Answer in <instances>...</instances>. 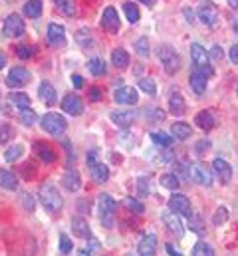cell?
Wrapping results in <instances>:
<instances>
[{
  "instance_id": "cell-1",
  "label": "cell",
  "mask_w": 238,
  "mask_h": 256,
  "mask_svg": "<svg viewBox=\"0 0 238 256\" xmlns=\"http://www.w3.org/2000/svg\"><path fill=\"white\" fill-rule=\"evenodd\" d=\"M40 202L52 213H58L64 207V199H62V195L58 193V189L52 183H44L40 187Z\"/></svg>"
},
{
  "instance_id": "cell-2",
  "label": "cell",
  "mask_w": 238,
  "mask_h": 256,
  "mask_svg": "<svg viewBox=\"0 0 238 256\" xmlns=\"http://www.w3.org/2000/svg\"><path fill=\"white\" fill-rule=\"evenodd\" d=\"M98 207H100V219L106 228H111L115 223V211H117V202L109 195H100L98 199Z\"/></svg>"
},
{
  "instance_id": "cell-3",
  "label": "cell",
  "mask_w": 238,
  "mask_h": 256,
  "mask_svg": "<svg viewBox=\"0 0 238 256\" xmlns=\"http://www.w3.org/2000/svg\"><path fill=\"white\" fill-rule=\"evenodd\" d=\"M40 125L46 133H50V135H62L68 127L66 119L60 115V114H46L42 119H40Z\"/></svg>"
},
{
  "instance_id": "cell-4",
  "label": "cell",
  "mask_w": 238,
  "mask_h": 256,
  "mask_svg": "<svg viewBox=\"0 0 238 256\" xmlns=\"http://www.w3.org/2000/svg\"><path fill=\"white\" fill-rule=\"evenodd\" d=\"M159 60L165 68L167 74H177L181 68V56L175 52L171 46H161L159 48Z\"/></svg>"
},
{
  "instance_id": "cell-5",
  "label": "cell",
  "mask_w": 238,
  "mask_h": 256,
  "mask_svg": "<svg viewBox=\"0 0 238 256\" xmlns=\"http://www.w3.org/2000/svg\"><path fill=\"white\" fill-rule=\"evenodd\" d=\"M197 14H199V20L203 24H207V26H214L218 22V10H216V6L211 2V0H203Z\"/></svg>"
},
{
  "instance_id": "cell-6",
  "label": "cell",
  "mask_w": 238,
  "mask_h": 256,
  "mask_svg": "<svg viewBox=\"0 0 238 256\" xmlns=\"http://www.w3.org/2000/svg\"><path fill=\"white\" fill-rule=\"evenodd\" d=\"M46 38H48V44H50L52 48H62V46H66V30H64V26L52 22L50 26H48Z\"/></svg>"
},
{
  "instance_id": "cell-7",
  "label": "cell",
  "mask_w": 238,
  "mask_h": 256,
  "mask_svg": "<svg viewBox=\"0 0 238 256\" xmlns=\"http://www.w3.org/2000/svg\"><path fill=\"white\" fill-rule=\"evenodd\" d=\"M102 28L107 30L109 34H117V32H119V28H121V24H119V14H117V10H115L113 6H107V8L104 10V14H102Z\"/></svg>"
},
{
  "instance_id": "cell-8",
  "label": "cell",
  "mask_w": 238,
  "mask_h": 256,
  "mask_svg": "<svg viewBox=\"0 0 238 256\" xmlns=\"http://www.w3.org/2000/svg\"><path fill=\"white\" fill-rule=\"evenodd\" d=\"M26 32V28H24V20H22V16H18V14H10V16H6V20H4V34L6 36H10V38H18V36H22Z\"/></svg>"
},
{
  "instance_id": "cell-9",
  "label": "cell",
  "mask_w": 238,
  "mask_h": 256,
  "mask_svg": "<svg viewBox=\"0 0 238 256\" xmlns=\"http://www.w3.org/2000/svg\"><path fill=\"white\" fill-rule=\"evenodd\" d=\"M169 207L179 217H190V211H193L190 209V200L185 195H173L169 200Z\"/></svg>"
},
{
  "instance_id": "cell-10",
  "label": "cell",
  "mask_w": 238,
  "mask_h": 256,
  "mask_svg": "<svg viewBox=\"0 0 238 256\" xmlns=\"http://www.w3.org/2000/svg\"><path fill=\"white\" fill-rule=\"evenodd\" d=\"M30 72L24 70V68H12L8 72V78H6V85L8 87H24L28 82H30Z\"/></svg>"
},
{
  "instance_id": "cell-11",
  "label": "cell",
  "mask_w": 238,
  "mask_h": 256,
  "mask_svg": "<svg viewBox=\"0 0 238 256\" xmlns=\"http://www.w3.org/2000/svg\"><path fill=\"white\" fill-rule=\"evenodd\" d=\"M113 99L121 106H135L139 101V93L135 87H119L113 95Z\"/></svg>"
},
{
  "instance_id": "cell-12",
  "label": "cell",
  "mask_w": 238,
  "mask_h": 256,
  "mask_svg": "<svg viewBox=\"0 0 238 256\" xmlns=\"http://www.w3.org/2000/svg\"><path fill=\"white\" fill-rule=\"evenodd\" d=\"M155 250H157V236L153 232L143 234V238L137 244V252L141 256H151V254H155Z\"/></svg>"
},
{
  "instance_id": "cell-13",
  "label": "cell",
  "mask_w": 238,
  "mask_h": 256,
  "mask_svg": "<svg viewBox=\"0 0 238 256\" xmlns=\"http://www.w3.org/2000/svg\"><path fill=\"white\" fill-rule=\"evenodd\" d=\"M62 110H64L66 114H70V115H79V114L83 112V104H81V99H79L78 95L70 93V95H66L64 101H62Z\"/></svg>"
},
{
  "instance_id": "cell-14",
  "label": "cell",
  "mask_w": 238,
  "mask_h": 256,
  "mask_svg": "<svg viewBox=\"0 0 238 256\" xmlns=\"http://www.w3.org/2000/svg\"><path fill=\"white\" fill-rule=\"evenodd\" d=\"M207 80H209V78H207V76H205L199 68H195L193 72H190V78H188L190 87H193V91H195V93H199V95L207 91Z\"/></svg>"
},
{
  "instance_id": "cell-15",
  "label": "cell",
  "mask_w": 238,
  "mask_h": 256,
  "mask_svg": "<svg viewBox=\"0 0 238 256\" xmlns=\"http://www.w3.org/2000/svg\"><path fill=\"white\" fill-rule=\"evenodd\" d=\"M72 232H74L78 238H85V240H89V238H91L89 225H87V221H85V219H81V217L72 219Z\"/></svg>"
},
{
  "instance_id": "cell-16",
  "label": "cell",
  "mask_w": 238,
  "mask_h": 256,
  "mask_svg": "<svg viewBox=\"0 0 238 256\" xmlns=\"http://www.w3.org/2000/svg\"><path fill=\"white\" fill-rule=\"evenodd\" d=\"M34 149H36V155H38L44 163H54V161H56V153H54V149L48 145L46 141H38Z\"/></svg>"
},
{
  "instance_id": "cell-17",
  "label": "cell",
  "mask_w": 238,
  "mask_h": 256,
  "mask_svg": "<svg viewBox=\"0 0 238 256\" xmlns=\"http://www.w3.org/2000/svg\"><path fill=\"white\" fill-rule=\"evenodd\" d=\"M38 93H40V99L44 101L46 106H54L56 104V89H54L52 84L42 82L40 87H38Z\"/></svg>"
},
{
  "instance_id": "cell-18",
  "label": "cell",
  "mask_w": 238,
  "mask_h": 256,
  "mask_svg": "<svg viewBox=\"0 0 238 256\" xmlns=\"http://www.w3.org/2000/svg\"><path fill=\"white\" fill-rule=\"evenodd\" d=\"M190 177H193V181H197L201 185H211L212 183V175L209 173V169L205 165H193L190 167Z\"/></svg>"
},
{
  "instance_id": "cell-19",
  "label": "cell",
  "mask_w": 238,
  "mask_h": 256,
  "mask_svg": "<svg viewBox=\"0 0 238 256\" xmlns=\"http://www.w3.org/2000/svg\"><path fill=\"white\" fill-rule=\"evenodd\" d=\"M190 58H193L197 68L209 66V54H207V50L201 44H193V48H190Z\"/></svg>"
},
{
  "instance_id": "cell-20",
  "label": "cell",
  "mask_w": 238,
  "mask_h": 256,
  "mask_svg": "<svg viewBox=\"0 0 238 256\" xmlns=\"http://www.w3.org/2000/svg\"><path fill=\"white\" fill-rule=\"evenodd\" d=\"M195 123H197L201 129H205V131H211V129L214 127L216 119H214V114H212L211 110H205V112H201V114L195 117Z\"/></svg>"
},
{
  "instance_id": "cell-21",
  "label": "cell",
  "mask_w": 238,
  "mask_h": 256,
  "mask_svg": "<svg viewBox=\"0 0 238 256\" xmlns=\"http://www.w3.org/2000/svg\"><path fill=\"white\" fill-rule=\"evenodd\" d=\"M212 169H214V173L220 177L222 183H228V181H230L232 169H230V165H228L224 159H214V161H212Z\"/></svg>"
},
{
  "instance_id": "cell-22",
  "label": "cell",
  "mask_w": 238,
  "mask_h": 256,
  "mask_svg": "<svg viewBox=\"0 0 238 256\" xmlns=\"http://www.w3.org/2000/svg\"><path fill=\"white\" fill-rule=\"evenodd\" d=\"M163 223H165L167 228H171L177 236H183V234H185V227H183V223H181L179 217H175L173 213H165V215H163Z\"/></svg>"
},
{
  "instance_id": "cell-23",
  "label": "cell",
  "mask_w": 238,
  "mask_h": 256,
  "mask_svg": "<svg viewBox=\"0 0 238 256\" xmlns=\"http://www.w3.org/2000/svg\"><path fill=\"white\" fill-rule=\"evenodd\" d=\"M111 121L119 127H129L135 121V114L133 112H113L111 114Z\"/></svg>"
},
{
  "instance_id": "cell-24",
  "label": "cell",
  "mask_w": 238,
  "mask_h": 256,
  "mask_svg": "<svg viewBox=\"0 0 238 256\" xmlns=\"http://www.w3.org/2000/svg\"><path fill=\"white\" fill-rule=\"evenodd\" d=\"M0 187H4L8 191H14L18 187L16 175L12 171H8V169H0Z\"/></svg>"
},
{
  "instance_id": "cell-25",
  "label": "cell",
  "mask_w": 238,
  "mask_h": 256,
  "mask_svg": "<svg viewBox=\"0 0 238 256\" xmlns=\"http://www.w3.org/2000/svg\"><path fill=\"white\" fill-rule=\"evenodd\" d=\"M183 110H185V99H183V95H181L179 91H173V93L169 95V112L175 114V115H179V114H183Z\"/></svg>"
},
{
  "instance_id": "cell-26",
  "label": "cell",
  "mask_w": 238,
  "mask_h": 256,
  "mask_svg": "<svg viewBox=\"0 0 238 256\" xmlns=\"http://www.w3.org/2000/svg\"><path fill=\"white\" fill-rule=\"evenodd\" d=\"M54 4H56V6H58V10H60L64 16H68V18L76 16V12H78L76 0H54Z\"/></svg>"
},
{
  "instance_id": "cell-27",
  "label": "cell",
  "mask_w": 238,
  "mask_h": 256,
  "mask_svg": "<svg viewBox=\"0 0 238 256\" xmlns=\"http://www.w3.org/2000/svg\"><path fill=\"white\" fill-rule=\"evenodd\" d=\"M89 169H91V177H93L95 183H106L109 179V169L104 163H95Z\"/></svg>"
},
{
  "instance_id": "cell-28",
  "label": "cell",
  "mask_w": 238,
  "mask_h": 256,
  "mask_svg": "<svg viewBox=\"0 0 238 256\" xmlns=\"http://www.w3.org/2000/svg\"><path fill=\"white\" fill-rule=\"evenodd\" d=\"M111 64L115 66V68H127L129 66V54L125 52L123 48H117V50H113L111 52Z\"/></svg>"
},
{
  "instance_id": "cell-29",
  "label": "cell",
  "mask_w": 238,
  "mask_h": 256,
  "mask_svg": "<svg viewBox=\"0 0 238 256\" xmlns=\"http://www.w3.org/2000/svg\"><path fill=\"white\" fill-rule=\"evenodd\" d=\"M62 185L68 189V191H78L81 187V181H79V175L76 171H68L62 179Z\"/></svg>"
},
{
  "instance_id": "cell-30",
  "label": "cell",
  "mask_w": 238,
  "mask_h": 256,
  "mask_svg": "<svg viewBox=\"0 0 238 256\" xmlns=\"http://www.w3.org/2000/svg\"><path fill=\"white\" fill-rule=\"evenodd\" d=\"M171 131H173V135L177 137V139H188L190 135H193V129H190V125L188 123H181V121H177V123H173V127H171Z\"/></svg>"
},
{
  "instance_id": "cell-31",
  "label": "cell",
  "mask_w": 238,
  "mask_h": 256,
  "mask_svg": "<svg viewBox=\"0 0 238 256\" xmlns=\"http://www.w3.org/2000/svg\"><path fill=\"white\" fill-rule=\"evenodd\" d=\"M87 68H89V72L93 76H106L107 74V66H106V62L102 58H91L87 62Z\"/></svg>"
},
{
  "instance_id": "cell-32",
  "label": "cell",
  "mask_w": 238,
  "mask_h": 256,
  "mask_svg": "<svg viewBox=\"0 0 238 256\" xmlns=\"http://www.w3.org/2000/svg\"><path fill=\"white\" fill-rule=\"evenodd\" d=\"M42 12V0H28L24 4V14L28 18H38Z\"/></svg>"
},
{
  "instance_id": "cell-33",
  "label": "cell",
  "mask_w": 238,
  "mask_h": 256,
  "mask_svg": "<svg viewBox=\"0 0 238 256\" xmlns=\"http://www.w3.org/2000/svg\"><path fill=\"white\" fill-rule=\"evenodd\" d=\"M34 54H36V48L30 46V44H20V46H16V56H18L20 60H28V58H32Z\"/></svg>"
},
{
  "instance_id": "cell-34",
  "label": "cell",
  "mask_w": 238,
  "mask_h": 256,
  "mask_svg": "<svg viewBox=\"0 0 238 256\" xmlns=\"http://www.w3.org/2000/svg\"><path fill=\"white\" fill-rule=\"evenodd\" d=\"M22 153H24V147H22V145H10V147L6 149V153H4V159L10 161V163H12V161H18Z\"/></svg>"
},
{
  "instance_id": "cell-35",
  "label": "cell",
  "mask_w": 238,
  "mask_h": 256,
  "mask_svg": "<svg viewBox=\"0 0 238 256\" xmlns=\"http://www.w3.org/2000/svg\"><path fill=\"white\" fill-rule=\"evenodd\" d=\"M10 101H12V104H16L20 110H22V108H30V97H28L26 93H20V91L10 93Z\"/></svg>"
},
{
  "instance_id": "cell-36",
  "label": "cell",
  "mask_w": 238,
  "mask_h": 256,
  "mask_svg": "<svg viewBox=\"0 0 238 256\" xmlns=\"http://www.w3.org/2000/svg\"><path fill=\"white\" fill-rule=\"evenodd\" d=\"M151 139H153L157 145H161V147H171V145H173V137L167 135V133H161V131H153V133H151Z\"/></svg>"
},
{
  "instance_id": "cell-37",
  "label": "cell",
  "mask_w": 238,
  "mask_h": 256,
  "mask_svg": "<svg viewBox=\"0 0 238 256\" xmlns=\"http://www.w3.org/2000/svg\"><path fill=\"white\" fill-rule=\"evenodd\" d=\"M123 12H125V16H127V20H129V22H139V18H141L139 8H137L135 4H131V2L123 4Z\"/></svg>"
},
{
  "instance_id": "cell-38",
  "label": "cell",
  "mask_w": 238,
  "mask_h": 256,
  "mask_svg": "<svg viewBox=\"0 0 238 256\" xmlns=\"http://www.w3.org/2000/svg\"><path fill=\"white\" fill-rule=\"evenodd\" d=\"M161 185H163L165 189H169V191H177V189L181 187V183H179V179H177L175 175H163V177H161Z\"/></svg>"
},
{
  "instance_id": "cell-39",
  "label": "cell",
  "mask_w": 238,
  "mask_h": 256,
  "mask_svg": "<svg viewBox=\"0 0 238 256\" xmlns=\"http://www.w3.org/2000/svg\"><path fill=\"white\" fill-rule=\"evenodd\" d=\"M20 121L24 125H34L36 123V114L30 110V108H22L20 110Z\"/></svg>"
},
{
  "instance_id": "cell-40",
  "label": "cell",
  "mask_w": 238,
  "mask_h": 256,
  "mask_svg": "<svg viewBox=\"0 0 238 256\" xmlns=\"http://www.w3.org/2000/svg\"><path fill=\"white\" fill-rule=\"evenodd\" d=\"M139 87H141L143 91H145V93H149V95H155V93H157V85H155V82L149 80V78L139 80Z\"/></svg>"
},
{
  "instance_id": "cell-41",
  "label": "cell",
  "mask_w": 238,
  "mask_h": 256,
  "mask_svg": "<svg viewBox=\"0 0 238 256\" xmlns=\"http://www.w3.org/2000/svg\"><path fill=\"white\" fill-rule=\"evenodd\" d=\"M12 135H14V131H12V127H10V125H6V123H0V145L8 143V141L12 139Z\"/></svg>"
},
{
  "instance_id": "cell-42",
  "label": "cell",
  "mask_w": 238,
  "mask_h": 256,
  "mask_svg": "<svg viewBox=\"0 0 238 256\" xmlns=\"http://www.w3.org/2000/svg\"><path fill=\"white\" fill-rule=\"evenodd\" d=\"M193 254H203V256H211V254H214V250H212V246L211 244H207V242H197L195 244V248H193Z\"/></svg>"
},
{
  "instance_id": "cell-43",
  "label": "cell",
  "mask_w": 238,
  "mask_h": 256,
  "mask_svg": "<svg viewBox=\"0 0 238 256\" xmlns=\"http://www.w3.org/2000/svg\"><path fill=\"white\" fill-rule=\"evenodd\" d=\"M123 204L131 211V213H137V215H141L143 213V204L139 202V200H135V199H131V197H127L125 200H123Z\"/></svg>"
},
{
  "instance_id": "cell-44",
  "label": "cell",
  "mask_w": 238,
  "mask_h": 256,
  "mask_svg": "<svg viewBox=\"0 0 238 256\" xmlns=\"http://www.w3.org/2000/svg\"><path fill=\"white\" fill-rule=\"evenodd\" d=\"M135 48H137V54H139V56H143V58H147V56H149V42H147V38L137 40Z\"/></svg>"
},
{
  "instance_id": "cell-45",
  "label": "cell",
  "mask_w": 238,
  "mask_h": 256,
  "mask_svg": "<svg viewBox=\"0 0 238 256\" xmlns=\"http://www.w3.org/2000/svg\"><path fill=\"white\" fill-rule=\"evenodd\" d=\"M72 248H74L72 238H68L66 234H62V236H60V252H62V254H68V252H72Z\"/></svg>"
},
{
  "instance_id": "cell-46",
  "label": "cell",
  "mask_w": 238,
  "mask_h": 256,
  "mask_svg": "<svg viewBox=\"0 0 238 256\" xmlns=\"http://www.w3.org/2000/svg\"><path fill=\"white\" fill-rule=\"evenodd\" d=\"M137 185H139V193H141V195H149V193H151V183H149L147 179H139Z\"/></svg>"
},
{
  "instance_id": "cell-47",
  "label": "cell",
  "mask_w": 238,
  "mask_h": 256,
  "mask_svg": "<svg viewBox=\"0 0 238 256\" xmlns=\"http://www.w3.org/2000/svg\"><path fill=\"white\" fill-rule=\"evenodd\" d=\"M224 221H226V209L220 207V209H218V215H214V223H216V225H222Z\"/></svg>"
},
{
  "instance_id": "cell-48",
  "label": "cell",
  "mask_w": 238,
  "mask_h": 256,
  "mask_svg": "<svg viewBox=\"0 0 238 256\" xmlns=\"http://www.w3.org/2000/svg\"><path fill=\"white\" fill-rule=\"evenodd\" d=\"M85 163H87V167H91V165L98 163V151H89V153H87Z\"/></svg>"
},
{
  "instance_id": "cell-49",
  "label": "cell",
  "mask_w": 238,
  "mask_h": 256,
  "mask_svg": "<svg viewBox=\"0 0 238 256\" xmlns=\"http://www.w3.org/2000/svg\"><path fill=\"white\" fill-rule=\"evenodd\" d=\"M89 99L91 101H100L102 99V89L100 87H91L89 89Z\"/></svg>"
},
{
  "instance_id": "cell-50",
  "label": "cell",
  "mask_w": 238,
  "mask_h": 256,
  "mask_svg": "<svg viewBox=\"0 0 238 256\" xmlns=\"http://www.w3.org/2000/svg\"><path fill=\"white\" fill-rule=\"evenodd\" d=\"M228 56H230V62L238 66V44L230 48V52H228Z\"/></svg>"
},
{
  "instance_id": "cell-51",
  "label": "cell",
  "mask_w": 238,
  "mask_h": 256,
  "mask_svg": "<svg viewBox=\"0 0 238 256\" xmlns=\"http://www.w3.org/2000/svg\"><path fill=\"white\" fill-rule=\"evenodd\" d=\"M193 230H201V234H205V228H203V225H201V219L197 217V219H193Z\"/></svg>"
},
{
  "instance_id": "cell-52",
  "label": "cell",
  "mask_w": 238,
  "mask_h": 256,
  "mask_svg": "<svg viewBox=\"0 0 238 256\" xmlns=\"http://www.w3.org/2000/svg\"><path fill=\"white\" fill-rule=\"evenodd\" d=\"M22 202H26V209H28V211H34V202H32L30 195H24V197H22Z\"/></svg>"
},
{
  "instance_id": "cell-53",
  "label": "cell",
  "mask_w": 238,
  "mask_h": 256,
  "mask_svg": "<svg viewBox=\"0 0 238 256\" xmlns=\"http://www.w3.org/2000/svg\"><path fill=\"white\" fill-rule=\"evenodd\" d=\"M211 56H212L214 60H220V56H222V52H220V46H214V48L211 50Z\"/></svg>"
},
{
  "instance_id": "cell-54",
  "label": "cell",
  "mask_w": 238,
  "mask_h": 256,
  "mask_svg": "<svg viewBox=\"0 0 238 256\" xmlns=\"http://www.w3.org/2000/svg\"><path fill=\"white\" fill-rule=\"evenodd\" d=\"M72 82H74V85H76V87H81V85H83V78H81V76H78V74H76V76H72Z\"/></svg>"
},
{
  "instance_id": "cell-55",
  "label": "cell",
  "mask_w": 238,
  "mask_h": 256,
  "mask_svg": "<svg viewBox=\"0 0 238 256\" xmlns=\"http://www.w3.org/2000/svg\"><path fill=\"white\" fill-rule=\"evenodd\" d=\"M185 14H186V20H188V22H195V18H193V10H190V8H185Z\"/></svg>"
},
{
  "instance_id": "cell-56",
  "label": "cell",
  "mask_w": 238,
  "mask_h": 256,
  "mask_svg": "<svg viewBox=\"0 0 238 256\" xmlns=\"http://www.w3.org/2000/svg\"><path fill=\"white\" fill-rule=\"evenodd\" d=\"M167 252H171L173 256H179V250H177L173 244H167Z\"/></svg>"
},
{
  "instance_id": "cell-57",
  "label": "cell",
  "mask_w": 238,
  "mask_h": 256,
  "mask_svg": "<svg viewBox=\"0 0 238 256\" xmlns=\"http://www.w3.org/2000/svg\"><path fill=\"white\" fill-rule=\"evenodd\" d=\"M141 2H143V4H147V6H155L157 0H141Z\"/></svg>"
},
{
  "instance_id": "cell-58",
  "label": "cell",
  "mask_w": 238,
  "mask_h": 256,
  "mask_svg": "<svg viewBox=\"0 0 238 256\" xmlns=\"http://www.w3.org/2000/svg\"><path fill=\"white\" fill-rule=\"evenodd\" d=\"M228 6L230 8H238V0H228Z\"/></svg>"
},
{
  "instance_id": "cell-59",
  "label": "cell",
  "mask_w": 238,
  "mask_h": 256,
  "mask_svg": "<svg viewBox=\"0 0 238 256\" xmlns=\"http://www.w3.org/2000/svg\"><path fill=\"white\" fill-rule=\"evenodd\" d=\"M4 64H6V58H4V54H0V70L4 68Z\"/></svg>"
}]
</instances>
